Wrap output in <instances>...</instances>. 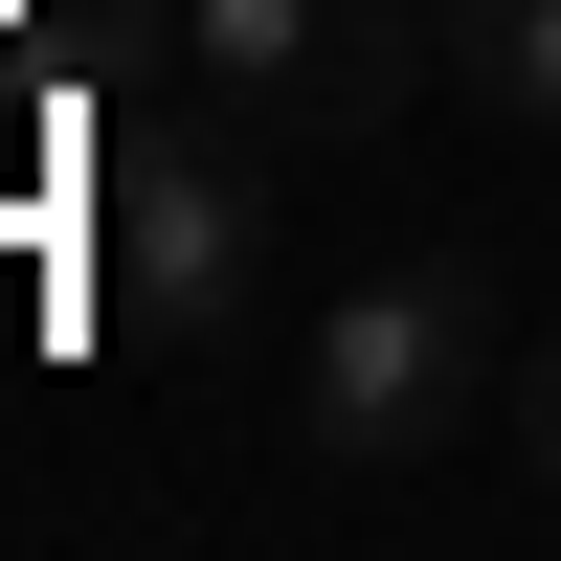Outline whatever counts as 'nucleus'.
Wrapping results in <instances>:
<instances>
[{"instance_id": "20e7f679", "label": "nucleus", "mask_w": 561, "mask_h": 561, "mask_svg": "<svg viewBox=\"0 0 561 561\" xmlns=\"http://www.w3.org/2000/svg\"><path fill=\"white\" fill-rule=\"evenodd\" d=\"M449 68H472V113L561 135V0H449Z\"/></svg>"}, {"instance_id": "7ed1b4c3", "label": "nucleus", "mask_w": 561, "mask_h": 561, "mask_svg": "<svg viewBox=\"0 0 561 561\" xmlns=\"http://www.w3.org/2000/svg\"><path fill=\"white\" fill-rule=\"evenodd\" d=\"M404 68H427V45H404L382 0H225V90L293 113V135H382Z\"/></svg>"}, {"instance_id": "f257e3e1", "label": "nucleus", "mask_w": 561, "mask_h": 561, "mask_svg": "<svg viewBox=\"0 0 561 561\" xmlns=\"http://www.w3.org/2000/svg\"><path fill=\"white\" fill-rule=\"evenodd\" d=\"M90 293L158 359L248 337V293H270V135L248 113H135L113 158H90Z\"/></svg>"}, {"instance_id": "39448f33", "label": "nucleus", "mask_w": 561, "mask_h": 561, "mask_svg": "<svg viewBox=\"0 0 561 561\" xmlns=\"http://www.w3.org/2000/svg\"><path fill=\"white\" fill-rule=\"evenodd\" d=\"M517 449H539V494H561V359H539V404H517Z\"/></svg>"}, {"instance_id": "f03ea898", "label": "nucleus", "mask_w": 561, "mask_h": 561, "mask_svg": "<svg viewBox=\"0 0 561 561\" xmlns=\"http://www.w3.org/2000/svg\"><path fill=\"white\" fill-rule=\"evenodd\" d=\"M472 382H494V270H449V248L359 270V293L293 337V427L337 449V472H404V449H449V427H472Z\"/></svg>"}]
</instances>
